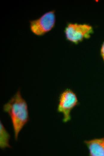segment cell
<instances>
[{
	"label": "cell",
	"mask_w": 104,
	"mask_h": 156,
	"mask_svg": "<svg viewBox=\"0 0 104 156\" xmlns=\"http://www.w3.org/2000/svg\"><path fill=\"white\" fill-rule=\"evenodd\" d=\"M3 111L9 116L15 140L29 120L28 106L18 90L3 106Z\"/></svg>",
	"instance_id": "obj_1"
},
{
	"label": "cell",
	"mask_w": 104,
	"mask_h": 156,
	"mask_svg": "<svg viewBox=\"0 0 104 156\" xmlns=\"http://www.w3.org/2000/svg\"><path fill=\"white\" fill-rule=\"evenodd\" d=\"M56 21L54 10L46 12L38 17L29 20L30 31L35 36H43L53 29Z\"/></svg>",
	"instance_id": "obj_2"
},
{
	"label": "cell",
	"mask_w": 104,
	"mask_h": 156,
	"mask_svg": "<svg viewBox=\"0 0 104 156\" xmlns=\"http://www.w3.org/2000/svg\"><path fill=\"white\" fill-rule=\"evenodd\" d=\"M78 99L76 94L71 90L66 89L60 94L57 110L63 115V121L67 122L71 119L72 110L77 104Z\"/></svg>",
	"instance_id": "obj_3"
},
{
	"label": "cell",
	"mask_w": 104,
	"mask_h": 156,
	"mask_svg": "<svg viewBox=\"0 0 104 156\" xmlns=\"http://www.w3.org/2000/svg\"><path fill=\"white\" fill-rule=\"evenodd\" d=\"M92 32V27L87 24L69 23L64 30L66 39L75 43L89 38Z\"/></svg>",
	"instance_id": "obj_4"
},
{
	"label": "cell",
	"mask_w": 104,
	"mask_h": 156,
	"mask_svg": "<svg viewBox=\"0 0 104 156\" xmlns=\"http://www.w3.org/2000/svg\"><path fill=\"white\" fill-rule=\"evenodd\" d=\"M91 156H104V137L85 141Z\"/></svg>",
	"instance_id": "obj_5"
},
{
	"label": "cell",
	"mask_w": 104,
	"mask_h": 156,
	"mask_svg": "<svg viewBox=\"0 0 104 156\" xmlns=\"http://www.w3.org/2000/svg\"><path fill=\"white\" fill-rule=\"evenodd\" d=\"M10 136L4 125L1 121L0 123V147L2 149L10 148Z\"/></svg>",
	"instance_id": "obj_6"
},
{
	"label": "cell",
	"mask_w": 104,
	"mask_h": 156,
	"mask_svg": "<svg viewBox=\"0 0 104 156\" xmlns=\"http://www.w3.org/2000/svg\"><path fill=\"white\" fill-rule=\"evenodd\" d=\"M101 54L104 62V42L102 45L101 49Z\"/></svg>",
	"instance_id": "obj_7"
}]
</instances>
